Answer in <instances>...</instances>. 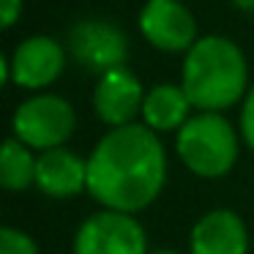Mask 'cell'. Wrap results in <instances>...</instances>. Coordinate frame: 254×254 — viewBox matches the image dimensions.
Returning a JSON list of instances; mask_svg holds the SVG:
<instances>
[{"mask_svg":"<svg viewBox=\"0 0 254 254\" xmlns=\"http://www.w3.org/2000/svg\"><path fill=\"white\" fill-rule=\"evenodd\" d=\"M189 254H249V232L243 219L230 208L208 210L191 227Z\"/></svg>","mask_w":254,"mask_h":254,"instance_id":"10","label":"cell"},{"mask_svg":"<svg viewBox=\"0 0 254 254\" xmlns=\"http://www.w3.org/2000/svg\"><path fill=\"white\" fill-rule=\"evenodd\" d=\"M175 150L189 172L213 181L235 167L241 137L221 112H197L175 134Z\"/></svg>","mask_w":254,"mask_h":254,"instance_id":"3","label":"cell"},{"mask_svg":"<svg viewBox=\"0 0 254 254\" xmlns=\"http://www.w3.org/2000/svg\"><path fill=\"white\" fill-rule=\"evenodd\" d=\"M19 17H22V0H0V22H3V28L11 30Z\"/></svg>","mask_w":254,"mask_h":254,"instance_id":"16","label":"cell"},{"mask_svg":"<svg viewBox=\"0 0 254 254\" xmlns=\"http://www.w3.org/2000/svg\"><path fill=\"white\" fill-rule=\"evenodd\" d=\"M232 6L246 11V14H254V0H232Z\"/></svg>","mask_w":254,"mask_h":254,"instance_id":"17","label":"cell"},{"mask_svg":"<svg viewBox=\"0 0 254 254\" xmlns=\"http://www.w3.org/2000/svg\"><path fill=\"white\" fill-rule=\"evenodd\" d=\"M36 189L52 199H71L88 191V161L68 148H52L36 156Z\"/></svg>","mask_w":254,"mask_h":254,"instance_id":"11","label":"cell"},{"mask_svg":"<svg viewBox=\"0 0 254 254\" xmlns=\"http://www.w3.org/2000/svg\"><path fill=\"white\" fill-rule=\"evenodd\" d=\"M191 101H189L186 90L181 85L172 82H161L145 93V104H142V123L148 128H153L156 134L161 131H181L183 123L191 118Z\"/></svg>","mask_w":254,"mask_h":254,"instance_id":"12","label":"cell"},{"mask_svg":"<svg viewBox=\"0 0 254 254\" xmlns=\"http://www.w3.org/2000/svg\"><path fill=\"white\" fill-rule=\"evenodd\" d=\"M181 88L199 112H224L246 99L249 63L243 50L227 36H199L186 52Z\"/></svg>","mask_w":254,"mask_h":254,"instance_id":"2","label":"cell"},{"mask_svg":"<svg viewBox=\"0 0 254 254\" xmlns=\"http://www.w3.org/2000/svg\"><path fill=\"white\" fill-rule=\"evenodd\" d=\"M167 183V150L145 123L107 128L88 156V194L104 210L139 213Z\"/></svg>","mask_w":254,"mask_h":254,"instance_id":"1","label":"cell"},{"mask_svg":"<svg viewBox=\"0 0 254 254\" xmlns=\"http://www.w3.org/2000/svg\"><path fill=\"white\" fill-rule=\"evenodd\" d=\"M145 93L148 90H142L139 77L128 66L110 68L93 88V110L107 128L128 126L137 123V115H142Z\"/></svg>","mask_w":254,"mask_h":254,"instance_id":"9","label":"cell"},{"mask_svg":"<svg viewBox=\"0 0 254 254\" xmlns=\"http://www.w3.org/2000/svg\"><path fill=\"white\" fill-rule=\"evenodd\" d=\"M0 254H39V243L17 227L0 230Z\"/></svg>","mask_w":254,"mask_h":254,"instance_id":"14","label":"cell"},{"mask_svg":"<svg viewBox=\"0 0 254 254\" xmlns=\"http://www.w3.org/2000/svg\"><path fill=\"white\" fill-rule=\"evenodd\" d=\"M148 254H181V252H172V249H156V252H148Z\"/></svg>","mask_w":254,"mask_h":254,"instance_id":"18","label":"cell"},{"mask_svg":"<svg viewBox=\"0 0 254 254\" xmlns=\"http://www.w3.org/2000/svg\"><path fill=\"white\" fill-rule=\"evenodd\" d=\"M74 254H148V235L131 213L99 210L79 224Z\"/></svg>","mask_w":254,"mask_h":254,"instance_id":"7","label":"cell"},{"mask_svg":"<svg viewBox=\"0 0 254 254\" xmlns=\"http://www.w3.org/2000/svg\"><path fill=\"white\" fill-rule=\"evenodd\" d=\"M241 139L246 142L249 150H254V85L249 88L241 107Z\"/></svg>","mask_w":254,"mask_h":254,"instance_id":"15","label":"cell"},{"mask_svg":"<svg viewBox=\"0 0 254 254\" xmlns=\"http://www.w3.org/2000/svg\"><path fill=\"white\" fill-rule=\"evenodd\" d=\"M66 47L52 36H28L3 58V82L25 90H47L61 79L66 68Z\"/></svg>","mask_w":254,"mask_h":254,"instance_id":"5","label":"cell"},{"mask_svg":"<svg viewBox=\"0 0 254 254\" xmlns=\"http://www.w3.org/2000/svg\"><path fill=\"white\" fill-rule=\"evenodd\" d=\"M0 183L11 194L36 186V156L25 142L8 137L0 153Z\"/></svg>","mask_w":254,"mask_h":254,"instance_id":"13","label":"cell"},{"mask_svg":"<svg viewBox=\"0 0 254 254\" xmlns=\"http://www.w3.org/2000/svg\"><path fill=\"white\" fill-rule=\"evenodd\" d=\"M66 50L77 66L96 71L101 77L110 68L126 66L128 41H126V33L115 22L90 17L71 25V30L66 36Z\"/></svg>","mask_w":254,"mask_h":254,"instance_id":"6","label":"cell"},{"mask_svg":"<svg viewBox=\"0 0 254 254\" xmlns=\"http://www.w3.org/2000/svg\"><path fill=\"white\" fill-rule=\"evenodd\" d=\"M74 128H77V112L63 96L55 93L30 96L11 115V137L39 153L66 148Z\"/></svg>","mask_w":254,"mask_h":254,"instance_id":"4","label":"cell"},{"mask_svg":"<svg viewBox=\"0 0 254 254\" xmlns=\"http://www.w3.org/2000/svg\"><path fill=\"white\" fill-rule=\"evenodd\" d=\"M137 25L145 41L161 52H189L199 41L197 19L181 0H145Z\"/></svg>","mask_w":254,"mask_h":254,"instance_id":"8","label":"cell"}]
</instances>
